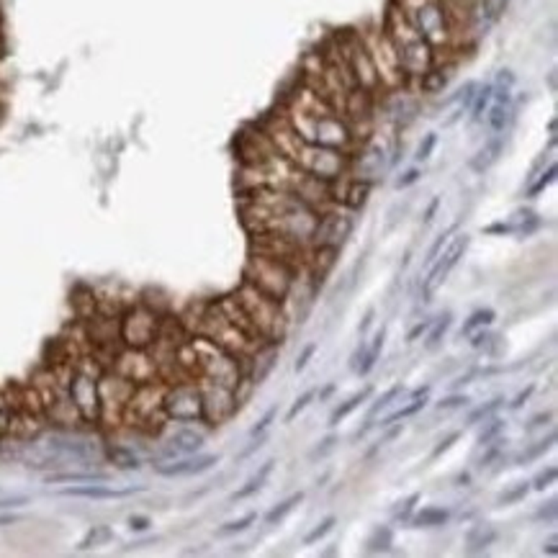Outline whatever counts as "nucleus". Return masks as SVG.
<instances>
[{
    "label": "nucleus",
    "instance_id": "obj_1",
    "mask_svg": "<svg viewBox=\"0 0 558 558\" xmlns=\"http://www.w3.org/2000/svg\"><path fill=\"white\" fill-rule=\"evenodd\" d=\"M296 165L306 175H314L319 180H335L340 178L348 167V155L340 149L319 147V144H306L301 147L296 157Z\"/></svg>",
    "mask_w": 558,
    "mask_h": 558
},
{
    "label": "nucleus",
    "instance_id": "obj_2",
    "mask_svg": "<svg viewBox=\"0 0 558 558\" xmlns=\"http://www.w3.org/2000/svg\"><path fill=\"white\" fill-rule=\"evenodd\" d=\"M466 250H469V237L466 234H461V237L455 239L453 245L448 247L445 253L438 255L435 260L430 262V273H427V278H424L422 283V298L424 301H430L432 293L443 286V283L448 281V276H450V270L461 262V258L466 255Z\"/></svg>",
    "mask_w": 558,
    "mask_h": 558
},
{
    "label": "nucleus",
    "instance_id": "obj_3",
    "mask_svg": "<svg viewBox=\"0 0 558 558\" xmlns=\"http://www.w3.org/2000/svg\"><path fill=\"white\" fill-rule=\"evenodd\" d=\"M219 463V455H201V458H186V461H175V463H157L155 471L160 476H196V474H203V471L214 469Z\"/></svg>",
    "mask_w": 558,
    "mask_h": 558
},
{
    "label": "nucleus",
    "instance_id": "obj_4",
    "mask_svg": "<svg viewBox=\"0 0 558 558\" xmlns=\"http://www.w3.org/2000/svg\"><path fill=\"white\" fill-rule=\"evenodd\" d=\"M141 491V486H127V489H111V486H101L93 481V486L85 484V486H70V489H62L60 494L62 497H85V499H124V497H132Z\"/></svg>",
    "mask_w": 558,
    "mask_h": 558
},
{
    "label": "nucleus",
    "instance_id": "obj_5",
    "mask_svg": "<svg viewBox=\"0 0 558 558\" xmlns=\"http://www.w3.org/2000/svg\"><path fill=\"white\" fill-rule=\"evenodd\" d=\"M502 149H505V141L502 139H491V141H486L484 147L478 149L476 155L471 157V170L474 172H486L491 167V165L497 163L499 157H502Z\"/></svg>",
    "mask_w": 558,
    "mask_h": 558
},
{
    "label": "nucleus",
    "instance_id": "obj_6",
    "mask_svg": "<svg viewBox=\"0 0 558 558\" xmlns=\"http://www.w3.org/2000/svg\"><path fill=\"white\" fill-rule=\"evenodd\" d=\"M203 448V435L194 430H180L178 435H172L170 438V445H167V453H196V450H201Z\"/></svg>",
    "mask_w": 558,
    "mask_h": 558
},
{
    "label": "nucleus",
    "instance_id": "obj_7",
    "mask_svg": "<svg viewBox=\"0 0 558 558\" xmlns=\"http://www.w3.org/2000/svg\"><path fill=\"white\" fill-rule=\"evenodd\" d=\"M448 520H450V509H445V507H424L412 517V525L414 528H440Z\"/></svg>",
    "mask_w": 558,
    "mask_h": 558
},
{
    "label": "nucleus",
    "instance_id": "obj_8",
    "mask_svg": "<svg viewBox=\"0 0 558 558\" xmlns=\"http://www.w3.org/2000/svg\"><path fill=\"white\" fill-rule=\"evenodd\" d=\"M273 466H276V461H265V463H262L260 471H258V474H255V476L250 478V481H247V484L242 486V489L234 491V494H232V499H234V502H242V499L253 497L255 491H260L262 484H265V478H268L270 474H273Z\"/></svg>",
    "mask_w": 558,
    "mask_h": 558
},
{
    "label": "nucleus",
    "instance_id": "obj_9",
    "mask_svg": "<svg viewBox=\"0 0 558 558\" xmlns=\"http://www.w3.org/2000/svg\"><path fill=\"white\" fill-rule=\"evenodd\" d=\"M466 540H469V553H481L486 545H491L497 540V530L491 528V525H474L469 530Z\"/></svg>",
    "mask_w": 558,
    "mask_h": 558
},
{
    "label": "nucleus",
    "instance_id": "obj_10",
    "mask_svg": "<svg viewBox=\"0 0 558 558\" xmlns=\"http://www.w3.org/2000/svg\"><path fill=\"white\" fill-rule=\"evenodd\" d=\"M402 391H404V386H402V383H396V386L388 388L386 394H381L379 399H376V404H373V407H371V412H368V419H365V424H363V427H360V430L355 432V438H363L365 432L371 430L373 417H376V414H379L381 410H386V407H388V404H391V402H394V399H399V394H402Z\"/></svg>",
    "mask_w": 558,
    "mask_h": 558
},
{
    "label": "nucleus",
    "instance_id": "obj_11",
    "mask_svg": "<svg viewBox=\"0 0 558 558\" xmlns=\"http://www.w3.org/2000/svg\"><path fill=\"white\" fill-rule=\"evenodd\" d=\"M371 394H373V386L360 388V391H357L355 396H350L348 402L340 404V407H337V410L332 412V417H329V424H332V427H335V424H340V419H345V417H348V414H353V412H355L357 407H360V404H363L365 399H368V396H371Z\"/></svg>",
    "mask_w": 558,
    "mask_h": 558
},
{
    "label": "nucleus",
    "instance_id": "obj_12",
    "mask_svg": "<svg viewBox=\"0 0 558 558\" xmlns=\"http://www.w3.org/2000/svg\"><path fill=\"white\" fill-rule=\"evenodd\" d=\"M383 340H386V327H381L379 332H376V337H373L371 350H365L363 363H357L355 371L360 373V376H368V373H371V368H373V365H376V360H379V355H381V348H383Z\"/></svg>",
    "mask_w": 558,
    "mask_h": 558
},
{
    "label": "nucleus",
    "instance_id": "obj_13",
    "mask_svg": "<svg viewBox=\"0 0 558 558\" xmlns=\"http://www.w3.org/2000/svg\"><path fill=\"white\" fill-rule=\"evenodd\" d=\"M497 319V312L494 309H478V312H474L469 317V319L463 322V327H461V332L458 335L461 337H469L474 329H478V327H489L491 322Z\"/></svg>",
    "mask_w": 558,
    "mask_h": 558
},
{
    "label": "nucleus",
    "instance_id": "obj_14",
    "mask_svg": "<svg viewBox=\"0 0 558 558\" xmlns=\"http://www.w3.org/2000/svg\"><path fill=\"white\" fill-rule=\"evenodd\" d=\"M301 502H304V491H298V494H291L288 499H283L281 505L273 507V509H270V512L265 514V522H268V525H276V522H281L288 512H293V509H296V507L301 505Z\"/></svg>",
    "mask_w": 558,
    "mask_h": 558
},
{
    "label": "nucleus",
    "instance_id": "obj_15",
    "mask_svg": "<svg viewBox=\"0 0 558 558\" xmlns=\"http://www.w3.org/2000/svg\"><path fill=\"white\" fill-rule=\"evenodd\" d=\"M509 108H512V101H509V103L494 101V106L486 108V111H489V127L494 129V132H505L507 129V124H509Z\"/></svg>",
    "mask_w": 558,
    "mask_h": 558
},
{
    "label": "nucleus",
    "instance_id": "obj_16",
    "mask_svg": "<svg viewBox=\"0 0 558 558\" xmlns=\"http://www.w3.org/2000/svg\"><path fill=\"white\" fill-rule=\"evenodd\" d=\"M553 443H556V432H551V435H548V438H545V440H540L538 445L528 448L525 453H520V455H517V458H514V463H517V466H528V463H533V461H535V458H540V455L548 453V450H551V448H553Z\"/></svg>",
    "mask_w": 558,
    "mask_h": 558
},
{
    "label": "nucleus",
    "instance_id": "obj_17",
    "mask_svg": "<svg viewBox=\"0 0 558 558\" xmlns=\"http://www.w3.org/2000/svg\"><path fill=\"white\" fill-rule=\"evenodd\" d=\"M391 543H394V533H391V528H376L373 530V535L368 538V543H365V551L381 553V551H386Z\"/></svg>",
    "mask_w": 558,
    "mask_h": 558
},
{
    "label": "nucleus",
    "instance_id": "obj_18",
    "mask_svg": "<svg viewBox=\"0 0 558 558\" xmlns=\"http://www.w3.org/2000/svg\"><path fill=\"white\" fill-rule=\"evenodd\" d=\"M450 322H453V314H450V312L443 314V317H440L438 322H432L435 327H432V332L427 335V343H424V348H427V350H435V348H438V345L443 343L445 332L450 329Z\"/></svg>",
    "mask_w": 558,
    "mask_h": 558
},
{
    "label": "nucleus",
    "instance_id": "obj_19",
    "mask_svg": "<svg viewBox=\"0 0 558 558\" xmlns=\"http://www.w3.org/2000/svg\"><path fill=\"white\" fill-rule=\"evenodd\" d=\"M502 407H505V396H494L491 402L481 404V407H476V410L471 412L469 417H466V424H471V427H474V424H478L481 419L491 417V414H494L497 410H502Z\"/></svg>",
    "mask_w": 558,
    "mask_h": 558
},
{
    "label": "nucleus",
    "instance_id": "obj_20",
    "mask_svg": "<svg viewBox=\"0 0 558 558\" xmlns=\"http://www.w3.org/2000/svg\"><path fill=\"white\" fill-rule=\"evenodd\" d=\"M368 194H371V183H368V180H355V183L348 188L345 203H348L350 209H360L365 203V198H368Z\"/></svg>",
    "mask_w": 558,
    "mask_h": 558
},
{
    "label": "nucleus",
    "instance_id": "obj_21",
    "mask_svg": "<svg viewBox=\"0 0 558 558\" xmlns=\"http://www.w3.org/2000/svg\"><path fill=\"white\" fill-rule=\"evenodd\" d=\"M474 96H476V101H471V121H478L491 106V82H486L484 88L474 93Z\"/></svg>",
    "mask_w": 558,
    "mask_h": 558
},
{
    "label": "nucleus",
    "instance_id": "obj_22",
    "mask_svg": "<svg viewBox=\"0 0 558 558\" xmlns=\"http://www.w3.org/2000/svg\"><path fill=\"white\" fill-rule=\"evenodd\" d=\"M278 360V348L276 345H268V348L260 353V371H255V383H262V381L268 379V373L273 371V365Z\"/></svg>",
    "mask_w": 558,
    "mask_h": 558
},
{
    "label": "nucleus",
    "instance_id": "obj_23",
    "mask_svg": "<svg viewBox=\"0 0 558 558\" xmlns=\"http://www.w3.org/2000/svg\"><path fill=\"white\" fill-rule=\"evenodd\" d=\"M424 396H414L412 399V404H407V407H402V410H396L394 414H388L383 422H381V427H391V424L396 422V419H404V417H412V414H417L419 410H424Z\"/></svg>",
    "mask_w": 558,
    "mask_h": 558
},
{
    "label": "nucleus",
    "instance_id": "obj_24",
    "mask_svg": "<svg viewBox=\"0 0 558 558\" xmlns=\"http://www.w3.org/2000/svg\"><path fill=\"white\" fill-rule=\"evenodd\" d=\"M49 484H62V481H108V476L106 474H93V471H88V474H52V476L46 478Z\"/></svg>",
    "mask_w": 558,
    "mask_h": 558
},
{
    "label": "nucleus",
    "instance_id": "obj_25",
    "mask_svg": "<svg viewBox=\"0 0 558 558\" xmlns=\"http://www.w3.org/2000/svg\"><path fill=\"white\" fill-rule=\"evenodd\" d=\"M255 520H258V512H250V514H245V517H239V520H232V522H227V525H222V528L216 530V535H234V533H245Z\"/></svg>",
    "mask_w": 558,
    "mask_h": 558
},
{
    "label": "nucleus",
    "instance_id": "obj_26",
    "mask_svg": "<svg viewBox=\"0 0 558 558\" xmlns=\"http://www.w3.org/2000/svg\"><path fill=\"white\" fill-rule=\"evenodd\" d=\"M419 80H422V90L424 93H438V90H443L445 88V82H448V77L443 72H440V70H427V72L422 75V77H419Z\"/></svg>",
    "mask_w": 558,
    "mask_h": 558
},
{
    "label": "nucleus",
    "instance_id": "obj_27",
    "mask_svg": "<svg viewBox=\"0 0 558 558\" xmlns=\"http://www.w3.org/2000/svg\"><path fill=\"white\" fill-rule=\"evenodd\" d=\"M530 494V481H520V484H514L512 489H507L502 497H499V505H517L522 499Z\"/></svg>",
    "mask_w": 558,
    "mask_h": 558
},
{
    "label": "nucleus",
    "instance_id": "obj_28",
    "mask_svg": "<svg viewBox=\"0 0 558 558\" xmlns=\"http://www.w3.org/2000/svg\"><path fill=\"white\" fill-rule=\"evenodd\" d=\"M335 525H337V517H335V514L324 517V520H322L319 525H317V528H314L312 533H309V535L304 538V545H314L317 540H322V538L327 535V533H332V528H335Z\"/></svg>",
    "mask_w": 558,
    "mask_h": 558
},
{
    "label": "nucleus",
    "instance_id": "obj_29",
    "mask_svg": "<svg viewBox=\"0 0 558 558\" xmlns=\"http://www.w3.org/2000/svg\"><path fill=\"white\" fill-rule=\"evenodd\" d=\"M455 229H458V224H453V227H448V229L443 232V234H440V237L435 239V242H432V247H430V250H427V258H424V262H427V265H430V262L435 260V258H438V255L443 253V250H445L448 237H450V234H455Z\"/></svg>",
    "mask_w": 558,
    "mask_h": 558
},
{
    "label": "nucleus",
    "instance_id": "obj_30",
    "mask_svg": "<svg viewBox=\"0 0 558 558\" xmlns=\"http://www.w3.org/2000/svg\"><path fill=\"white\" fill-rule=\"evenodd\" d=\"M108 538H111V530H108V528H93L88 535L82 538V543L77 545V548H80V551H85V548H93V545L103 543V540H108Z\"/></svg>",
    "mask_w": 558,
    "mask_h": 558
},
{
    "label": "nucleus",
    "instance_id": "obj_31",
    "mask_svg": "<svg viewBox=\"0 0 558 558\" xmlns=\"http://www.w3.org/2000/svg\"><path fill=\"white\" fill-rule=\"evenodd\" d=\"M556 476H558V469L556 466H548V469H543L535 478H533V481H530V489L543 491L545 486H551L553 481H556Z\"/></svg>",
    "mask_w": 558,
    "mask_h": 558
},
{
    "label": "nucleus",
    "instance_id": "obj_32",
    "mask_svg": "<svg viewBox=\"0 0 558 558\" xmlns=\"http://www.w3.org/2000/svg\"><path fill=\"white\" fill-rule=\"evenodd\" d=\"M314 396H317V391H314V388H309V391H304V394L298 396L296 402H293V407L288 410V414H286V422H293V419H296L298 414H301V412L309 407V402H312Z\"/></svg>",
    "mask_w": 558,
    "mask_h": 558
},
{
    "label": "nucleus",
    "instance_id": "obj_33",
    "mask_svg": "<svg viewBox=\"0 0 558 558\" xmlns=\"http://www.w3.org/2000/svg\"><path fill=\"white\" fill-rule=\"evenodd\" d=\"M502 430H505V419H491L484 430L478 432V445H491V438H497Z\"/></svg>",
    "mask_w": 558,
    "mask_h": 558
},
{
    "label": "nucleus",
    "instance_id": "obj_34",
    "mask_svg": "<svg viewBox=\"0 0 558 558\" xmlns=\"http://www.w3.org/2000/svg\"><path fill=\"white\" fill-rule=\"evenodd\" d=\"M435 147H438V134L435 132H430V134H424V139L419 141L417 147V163H424V160H430V155L435 152Z\"/></svg>",
    "mask_w": 558,
    "mask_h": 558
},
{
    "label": "nucleus",
    "instance_id": "obj_35",
    "mask_svg": "<svg viewBox=\"0 0 558 558\" xmlns=\"http://www.w3.org/2000/svg\"><path fill=\"white\" fill-rule=\"evenodd\" d=\"M337 443H340V438H337V435H327V438L322 440L319 445H317L312 450V453H309V458H312V461H317V458H324V455H327L329 450H335Z\"/></svg>",
    "mask_w": 558,
    "mask_h": 558
},
{
    "label": "nucleus",
    "instance_id": "obj_36",
    "mask_svg": "<svg viewBox=\"0 0 558 558\" xmlns=\"http://www.w3.org/2000/svg\"><path fill=\"white\" fill-rule=\"evenodd\" d=\"M458 440H461V432H450V435H448L445 440H440L438 445H435V450L430 453V461H438L440 455L448 453V450H450V448H453L455 443H458Z\"/></svg>",
    "mask_w": 558,
    "mask_h": 558
},
{
    "label": "nucleus",
    "instance_id": "obj_37",
    "mask_svg": "<svg viewBox=\"0 0 558 558\" xmlns=\"http://www.w3.org/2000/svg\"><path fill=\"white\" fill-rule=\"evenodd\" d=\"M471 399L469 396H463V394H453V396H445L443 402H438V410L440 412H448V410H463L466 404H469Z\"/></svg>",
    "mask_w": 558,
    "mask_h": 558
},
{
    "label": "nucleus",
    "instance_id": "obj_38",
    "mask_svg": "<svg viewBox=\"0 0 558 558\" xmlns=\"http://www.w3.org/2000/svg\"><path fill=\"white\" fill-rule=\"evenodd\" d=\"M276 414H278V407H270L268 412H265V414H262V419L258 424H255L253 430H250V435H253V438H258V435H262V432L268 430L270 424H273V419H276Z\"/></svg>",
    "mask_w": 558,
    "mask_h": 558
},
{
    "label": "nucleus",
    "instance_id": "obj_39",
    "mask_svg": "<svg viewBox=\"0 0 558 558\" xmlns=\"http://www.w3.org/2000/svg\"><path fill=\"white\" fill-rule=\"evenodd\" d=\"M553 178H556V165H551V167H548V172H545L543 178L538 180L535 186H530V191H528L530 198H535V196L540 194V191H543V188L548 186V183H553Z\"/></svg>",
    "mask_w": 558,
    "mask_h": 558
},
{
    "label": "nucleus",
    "instance_id": "obj_40",
    "mask_svg": "<svg viewBox=\"0 0 558 558\" xmlns=\"http://www.w3.org/2000/svg\"><path fill=\"white\" fill-rule=\"evenodd\" d=\"M111 458H116V461H119L121 469H139V461H137L134 455L124 453V450H119V448H116V450H111Z\"/></svg>",
    "mask_w": 558,
    "mask_h": 558
},
{
    "label": "nucleus",
    "instance_id": "obj_41",
    "mask_svg": "<svg viewBox=\"0 0 558 558\" xmlns=\"http://www.w3.org/2000/svg\"><path fill=\"white\" fill-rule=\"evenodd\" d=\"M314 353H317V343H309L304 350H301V355L296 357V365H293V368H296V373H301L306 365H309V360H312Z\"/></svg>",
    "mask_w": 558,
    "mask_h": 558
},
{
    "label": "nucleus",
    "instance_id": "obj_42",
    "mask_svg": "<svg viewBox=\"0 0 558 558\" xmlns=\"http://www.w3.org/2000/svg\"><path fill=\"white\" fill-rule=\"evenodd\" d=\"M419 499H422V497H419V494H412L410 499H404V502H399V505H402V507L396 509V517H399V520H407V517H410V512H412V509H414V505H417Z\"/></svg>",
    "mask_w": 558,
    "mask_h": 558
},
{
    "label": "nucleus",
    "instance_id": "obj_43",
    "mask_svg": "<svg viewBox=\"0 0 558 558\" xmlns=\"http://www.w3.org/2000/svg\"><path fill=\"white\" fill-rule=\"evenodd\" d=\"M556 512H558L556 499H551V502H548V505H545V507H540V509H538L535 520H548V522H553V520H556Z\"/></svg>",
    "mask_w": 558,
    "mask_h": 558
},
{
    "label": "nucleus",
    "instance_id": "obj_44",
    "mask_svg": "<svg viewBox=\"0 0 558 558\" xmlns=\"http://www.w3.org/2000/svg\"><path fill=\"white\" fill-rule=\"evenodd\" d=\"M430 327H432V319H422L419 324H414V327L407 332V343H414V340H417L419 335H424V332H427Z\"/></svg>",
    "mask_w": 558,
    "mask_h": 558
},
{
    "label": "nucleus",
    "instance_id": "obj_45",
    "mask_svg": "<svg viewBox=\"0 0 558 558\" xmlns=\"http://www.w3.org/2000/svg\"><path fill=\"white\" fill-rule=\"evenodd\" d=\"M262 445H265V440H262V435H258V440H255L253 445H247L245 450H242V453L237 455V463L247 461V458H250V455H253V453H258V450H260Z\"/></svg>",
    "mask_w": 558,
    "mask_h": 558
},
{
    "label": "nucleus",
    "instance_id": "obj_46",
    "mask_svg": "<svg viewBox=\"0 0 558 558\" xmlns=\"http://www.w3.org/2000/svg\"><path fill=\"white\" fill-rule=\"evenodd\" d=\"M533 391H535V386H533V383H530L528 388H525V391H520V394L514 396V402H509V410H520L522 404L528 402L530 396H533Z\"/></svg>",
    "mask_w": 558,
    "mask_h": 558
},
{
    "label": "nucleus",
    "instance_id": "obj_47",
    "mask_svg": "<svg viewBox=\"0 0 558 558\" xmlns=\"http://www.w3.org/2000/svg\"><path fill=\"white\" fill-rule=\"evenodd\" d=\"M486 234H514V227L512 224H505V222H499V224H491V227H486Z\"/></svg>",
    "mask_w": 558,
    "mask_h": 558
},
{
    "label": "nucleus",
    "instance_id": "obj_48",
    "mask_svg": "<svg viewBox=\"0 0 558 558\" xmlns=\"http://www.w3.org/2000/svg\"><path fill=\"white\" fill-rule=\"evenodd\" d=\"M419 175H422V172H419L417 167H414V170H410V172H404V178L396 180V188H407V186H412V183H417Z\"/></svg>",
    "mask_w": 558,
    "mask_h": 558
},
{
    "label": "nucleus",
    "instance_id": "obj_49",
    "mask_svg": "<svg viewBox=\"0 0 558 558\" xmlns=\"http://www.w3.org/2000/svg\"><path fill=\"white\" fill-rule=\"evenodd\" d=\"M29 502V497H6L0 499V509H11V507H21Z\"/></svg>",
    "mask_w": 558,
    "mask_h": 558
},
{
    "label": "nucleus",
    "instance_id": "obj_50",
    "mask_svg": "<svg viewBox=\"0 0 558 558\" xmlns=\"http://www.w3.org/2000/svg\"><path fill=\"white\" fill-rule=\"evenodd\" d=\"M548 419H553V414H551V412H545V414H535V417L530 419V424H528V427H525V430H528V432H530V430H535V427H540V424H545V422H548Z\"/></svg>",
    "mask_w": 558,
    "mask_h": 558
},
{
    "label": "nucleus",
    "instance_id": "obj_51",
    "mask_svg": "<svg viewBox=\"0 0 558 558\" xmlns=\"http://www.w3.org/2000/svg\"><path fill=\"white\" fill-rule=\"evenodd\" d=\"M129 528H132V530H147L149 528V517H139V514H134V517L129 520Z\"/></svg>",
    "mask_w": 558,
    "mask_h": 558
},
{
    "label": "nucleus",
    "instance_id": "obj_52",
    "mask_svg": "<svg viewBox=\"0 0 558 558\" xmlns=\"http://www.w3.org/2000/svg\"><path fill=\"white\" fill-rule=\"evenodd\" d=\"M440 209V198H432L430 206H427V211H424V224H430L432 219H435V214H438Z\"/></svg>",
    "mask_w": 558,
    "mask_h": 558
},
{
    "label": "nucleus",
    "instance_id": "obj_53",
    "mask_svg": "<svg viewBox=\"0 0 558 558\" xmlns=\"http://www.w3.org/2000/svg\"><path fill=\"white\" fill-rule=\"evenodd\" d=\"M489 340H491L489 332H476V335H474V340H471V345H474V348H484Z\"/></svg>",
    "mask_w": 558,
    "mask_h": 558
},
{
    "label": "nucleus",
    "instance_id": "obj_54",
    "mask_svg": "<svg viewBox=\"0 0 558 558\" xmlns=\"http://www.w3.org/2000/svg\"><path fill=\"white\" fill-rule=\"evenodd\" d=\"M497 455H499V448H491V450H486V455L481 458V463H478V469H486V466H489V463L494 461Z\"/></svg>",
    "mask_w": 558,
    "mask_h": 558
},
{
    "label": "nucleus",
    "instance_id": "obj_55",
    "mask_svg": "<svg viewBox=\"0 0 558 558\" xmlns=\"http://www.w3.org/2000/svg\"><path fill=\"white\" fill-rule=\"evenodd\" d=\"M335 388H337V383H329V386H324L319 391V402H324V399H327V396H332L335 394Z\"/></svg>",
    "mask_w": 558,
    "mask_h": 558
},
{
    "label": "nucleus",
    "instance_id": "obj_56",
    "mask_svg": "<svg viewBox=\"0 0 558 558\" xmlns=\"http://www.w3.org/2000/svg\"><path fill=\"white\" fill-rule=\"evenodd\" d=\"M373 309H368V314H365V319H363V324H360V335H365V329L371 327V322H373Z\"/></svg>",
    "mask_w": 558,
    "mask_h": 558
},
{
    "label": "nucleus",
    "instance_id": "obj_57",
    "mask_svg": "<svg viewBox=\"0 0 558 558\" xmlns=\"http://www.w3.org/2000/svg\"><path fill=\"white\" fill-rule=\"evenodd\" d=\"M545 551H548V556H556V535L551 538V540H548V548H545Z\"/></svg>",
    "mask_w": 558,
    "mask_h": 558
},
{
    "label": "nucleus",
    "instance_id": "obj_58",
    "mask_svg": "<svg viewBox=\"0 0 558 558\" xmlns=\"http://www.w3.org/2000/svg\"><path fill=\"white\" fill-rule=\"evenodd\" d=\"M11 522H15V517H11V514H3V517H0V525H11Z\"/></svg>",
    "mask_w": 558,
    "mask_h": 558
}]
</instances>
